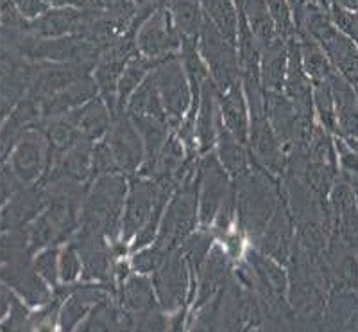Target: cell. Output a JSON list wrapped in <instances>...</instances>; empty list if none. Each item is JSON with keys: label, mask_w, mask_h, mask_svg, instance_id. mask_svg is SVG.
Wrapping results in <instances>:
<instances>
[{"label": "cell", "mask_w": 358, "mask_h": 332, "mask_svg": "<svg viewBox=\"0 0 358 332\" xmlns=\"http://www.w3.org/2000/svg\"><path fill=\"white\" fill-rule=\"evenodd\" d=\"M127 187L129 177L122 172H106L95 177L83 205L81 223L72 239L102 235L111 244L120 241Z\"/></svg>", "instance_id": "cell-1"}, {"label": "cell", "mask_w": 358, "mask_h": 332, "mask_svg": "<svg viewBox=\"0 0 358 332\" xmlns=\"http://www.w3.org/2000/svg\"><path fill=\"white\" fill-rule=\"evenodd\" d=\"M233 181L236 189V225L248 235L249 244L257 247L283 200L280 180L252 164L248 174Z\"/></svg>", "instance_id": "cell-2"}, {"label": "cell", "mask_w": 358, "mask_h": 332, "mask_svg": "<svg viewBox=\"0 0 358 332\" xmlns=\"http://www.w3.org/2000/svg\"><path fill=\"white\" fill-rule=\"evenodd\" d=\"M199 226V194H197V165L179 181L162 218L156 244L172 251Z\"/></svg>", "instance_id": "cell-3"}, {"label": "cell", "mask_w": 358, "mask_h": 332, "mask_svg": "<svg viewBox=\"0 0 358 332\" xmlns=\"http://www.w3.org/2000/svg\"><path fill=\"white\" fill-rule=\"evenodd\" d=\"M197 47L219 92H228L231 86L242 81L236 46H233L208 17H204Z\"/></svg>", "instance_id": "cell-4"}, {"label": "cell", "mask_w": 358, "mask_h": 332, "mask_svg": "<svg viewBox=\"0 0 358 332\" xmlns=\"http://www.w3.org/2000/svg\"><path fill=\"white\" fill-rule=\"evenodd\" d=\"M176 187H178L176 181L156 180V178L140 177V174L129 177V187H127L126 205H124L122 214L120 241L129 244L134 235L142 230V226L151 219L162 196L174 193Z\"/></svg>", "instance_id": "cell-5"}, {"label": "cell", "mask_w": 358, "mask_h": 332, "mask_svg": "<svg viewBox=\"0 0 358 332\" xmlns=\"http://www.w3.org/2000/svg\"><path fill=\"white\" fill-rule=\"evenodd\" d=\"M134 38L140 54L149 60L163 62L181 53V38L165 4L158 6L145 17L134 20Z\"/></svg>", "instance_id": "cell-6"}, {"label": "cell", "mask_w": 358, "mask_h": 332, "mask_svg": "<svg viewBox=\"0 0 358 332\" xmlns=\"http://www.w3.org/2000/svg\"><path fill=\"white\" fill-rule=\"evenodd\" d=\"M155 76L169 124L172 130H178L194 103V90L181 56L163 60L155 69Z\"/></svg>", "instance_id": "cell-7"}, {"label": "cell", "mask_w": 358, "mask_h": 332, "mask_svg": "<svg viewBox=\"0 0 358 332\" xmlns=\"http://www.w3.org/2000/svg\"><path fill=\"white\" fill-rule=\"evenodd\" d=\"M158 304L174 314L192 304V271L181 248H174L165 263L151 275Z\"/></svg>", "instance_id": "cell-8"}, {"label": "cell", "mask_w": 358, "mask_h": 332, "mask_svg": "<svg viewBox=\"0 0 358 332\" xmlns=\"http://www.w3.org/2000/svg\"><path fill=\"white\" fill-rule=\"evenodd\" d=\"M233 185V178L220 164L215 149L199 156L197 162V194H199V226L212 228Z\"/></svg>", "instance_id": "cell-9"}, {"label": "cell", "mask_w": 358, "mask_h": 332, "mask_svg": "<svg viewBox=\"0 0 358 332\" xmlns=\"http://www.w3.org/2000/svg\"><path fill=\"white\" fill-rule=\"evenodd\" d=\"M104 139L113 153L118 171L126 177L136 174L145 158V146H143L142 133L133 117L127 111H120L115 115L113 124Z\"/></svg>", "instance_id": "cell-10"}, {"label": "cell", "mask_w": 358, "mask_h": 332, "mask_svg": "<svg viewBox=\"0 0 358 332\" xmlns=\"http://www.w3.org/2000/svg\"><path fill=\"white\" fill-rule=\"evenodd\" d=\"M25 185L43 181L50 164L49 142L40 130H29L13 146L6 160Z\"/></svg>", "instance_id": "cell-11"}, {"label": "cell", "mask_w": 358, "mask_h": 332, "mask_svg": "<svg viewBox=\"0 0 358 332\" xmlns=\"http://www.w3.org/2000/svg\"><path fill=\"white\" fill-rule=\"evenodd\" d=\"M294 241H296V221H294V216L287 205V201L281 200L280 207L268 221L257 248L283 266H289Z\"/></svg>", "instance_id": "cell-12"}, {"label": "cell", "mask_w": 358, "mask_h": 332, "mask_svg": "<svg viewBox=\"0 0 358 332\" xmlns=\"http://www.w3.org/2000/svg\"><path fill=\"white\" fill-rule=\"evenodd\" d=\"M47 191L45 185H24L17 194H13L2 205V232L25 228L47 209Z\"/></svg>", "instance_id": "cell-13"}, {"label": "cell", "mask_w": 358, "mask_h": 332, "mask_svg": "<svg viewBox=\"0 0 358 332\" xmlns=\"http://www.w3.org/2000/svg\"><path fill=\"white\" fill-rule=\"evenodd\" d=\"M220 108H219V88L212 78H206L201 88L199 108L196 117V140L199 146V155L213 151L220 130Z\"/></svg>", "instance_id": "cell-14"}, {"label": "cell", "mask_w": 358, "mask_h": 332, "mask_svg": "<svg viewBox=\"0 0 358 332\" xmlns=\"http://www.w3.org/2000/svg\"><path fill=\"white\" fill-rule=\"evenodd\" d=\"M72 180L78 184L94 181V142L79 139L72 148L49 169L43 181Z\"/></svg>", "instance_id": "cell-15"}, {"label": "cell", "mask_w": 358, "mask_h": 332, "mask_svg": "<svg viewBox=\"0 0 358 332\" xmlns=\"http://www.w3.org/2000/svg\"><path fill=\"white\" fill-rule=\"evenodd\" d=\"M66 115L78 126L83 139H88L92 142H97V140L104 139L106 133L110 132V127L115 119L110 104L106 103V99L102 97V95H97V97H94L86 104L79 106L78 110L70 111Z\"/></svg>", "instance_id": "cell-16"}, {"label": "cell", "mask_w": 358, "mask_h": 332, "mask_svg": "<svg viewBox=\"0 0 358 332\" xmlns=\"http://www.w3.org/2000/svg\"><path fill=\"white\" fill-rule=\"evenodd\" d=\"M97 95L101 94H99L97 83H95L94 76H83L81 79H78V81H73L70 86H66L65 90L57 92V94L50 95L49 99L41 101L43 117L49 119V117H59V115L70 113V111L78 110L79 106L86 104L88 101L97 97Z\"/></svg>", "instance_id": "cell-17"}, {"label": "cell", "mask_w": 358, "mask_h": 332, "mask_svg": "<svg viewBox=\"0 0 358 332\" xmlns=\"http://www.w3.org/2000/svg\"><path fill=\"white\" fill-rule=\"evenodd\" d=\"M86 9L62 6L50 8L43 17L29 24V31L38 38H62L76 34L85 20Z\"/></svg>", "instance_id": "cell-18"}, {"label": "cell", "mask_w": 358, "mask_h": 332, "mask_svg": "<svg viewBox=\"0 0 358 332\" xmlns=\"http://www.w3.org/2000/svg\"><path fill=\"white\" fill-rule=\"evenodd\" d=\"M220 119L224 127L241 140L248 144L249 140V104L245 97L244 83H236L228 92H219Z\"/></svg>", "instance_id": "cell-19"}, {"label": "cell", "mask_w": 358, "mask_h": 332, "mask_svg": "<svg viewBox=\"0 0 358 332\" xmlns=\"http://www.w3.org/2000/svg\"><path fill=\"white\" fill-rule=\"evenodd\" d=\"M319 46L328 54L330 62L334 63L335 70L342 78L350 81L357 88L358 86V43L351 40L341 29H335L330 36L326 38Z\"/></svg>", "instance_id": "cell-20"}, {"label": "cell", "mask_w": 358, "mask_h": 332, "mask_svg": "<svg viewBox=\"0 0 358 332\" xmlns=\"http://www.w3.org/2000/svg\"><path fill=\"white\" fill-rule=\"evenodd\" d=\"M265 99H267V117L271 120V126L287 151H290L299 113L283 92H265Z\"/></svg>", "instance_id": "cell-21"}, {"label": "cell", "mask_w": 358, "mask_h": 332, "mask_svg": "<svg viewBox=\"0 0 358 332\" xmlns=\"http://www.w3.org/2000/svg\"><path fill=\"white\" fill-rule=\"evenodd\" d=\"M215 153L233 180L244 177L252 169V158L248 144L241 142L228 127H224L222 123H220L219 137H217Z\"/></svg>", "instance_id": "cell-22"}, {"label": "cell", "mask_w": 358, "mask_h": 332, "mask_svg": "<svg viewBox=\"0 0 358 332\" xmlns=\"http://www.w3.org/2000/svg\"><path fill=\"white\" fill-rule=\"evenodd\" d=\"M45 135L47 142H49V151H50V164L49 169L56 164L73 144L83 139L79 133L78 126L73 124L69 115H59V117H49L41 123L38 127ZM49 172V171H47Z\"/></svg>", "instance_id": "cell-23"}, {"label": "cell", "mask_w": 358, "mask_h": 332, "mask_svg": "<svg viewBox=\"0 0 358 332\" xmlns=\"http://www.w3.org/2000/svg\"><path fill=\"white\" fill-rule=\"evenodd\" d=\"M120 304L129 309L133 316L162 307L158 304V296H156L151 275H142V273L131 271V275L120 287Z\"/></svg>", "instance_id": "cell-24"}, {"label": "cell", "mask_w": 358, "mask_h": 332, "mask_svg": "<svg viewBox=\"0 0 358 332\" xmlns=\"http://www.w3.org/2000/svg\"><path fill=\"white\" fill-rule=\"evenodd\" d=\"M242 6H244L245 20H248L249 29H251L260 50L276 46L280 41H285L280 36L276 22L268 11L265 0H242Z\"/></svg>", "instance_id": "cell-25"}, {"label": "cell", "mask_w": 358, "mask_h": 332, "mask_svg": "<svg viewBox=\"0 0 358 332\" xmlns=\"http://www.w3.org/2000/svg\"><path fill=\"white\" fill-rule=\"evenodd\" d=\"M289 67L287 41L260 50V79L265 92H283Z\"/></svg>", "instance_id": "cell-26"}, {"label": "cell", "mask_w": 358, "mask_h": 332, "mask_svg": "<svg viewBox=\"0 0 358 332\" xmlns=\"http://www.w3.org/2000/svg\"><path fill=\"white\" fill-rule=\"evenodd\" d=\"M126 111L131 117H151V119L169 120L167 113H165V106H163L158 83H156L155 70L134 90V94L131 95L126 104Z\"/></svg>", "instance_id": "cell-27"}, {"label": "cell", "mask_w": 358, "mask_h": 332, "mask_svg": "<svg viewBox=\"0 0 358 332\" xmlns=\"http://www.w3.org/2000/svg\"><path fill=\"white\" fill-rule=\"evenodd\" d=\"M162 62H155V60H149L143 54H136L127 62L126 69L122 70V76L118 79L117 86V101H118V113L120 111H126V104L129 101L131 95L134 94V90L149 78L152 70L159 65Z\"/></svg>", "instance_id": "cell-28"}, {"label": "cell", "mask_w": 358, "mask_h": 332, "mask_svg": "<svg viewBox=\"0 0 358 332\" xmlns=\"http://www.w3.org/2000/svg\"><path fill=\"white\" fill-rule=\"evenodd\" d=\"M297 36H299V43H301L303 67H305V72L310 81H312V85L330 81L331 76L337 70H335L334 63L330 62V57L324 53V49L308 34L297 33Z\"/></svg>", "instance_id": "cell-29"}, {"label": "cell", "mask_w": 358, "mask_h": 332, "mask_svg": "<svg viewBox=\"0 0 358 332\" xmlns=\"http://www.w3.org/2000/svg\"><path fill=\"white\" fill-rule=\"evenodd\" d=\"M204 17L219 27L220 33L236 46L238 38V8L235 0H199Z\"/></svg>", "instance_id": "cell-30"}, {"label": "cell", "mask_w": 358, "mask_h": 332, "mask_svg": "<svg viewBox=\"0 0 358 332\" xmlns=\"http://www.w3.org/2000/svg\"><path fill=\"white\" fill-rule=\"evenodd\" d=\"M313 111H315V120L326 132L335 135L337 133V104H335L331 79L313 85Z\"/></svg>", "instance_id": "cell-31"}, {"label": "cell", "mask_w": 358, "mask_h": 332, "mask_svg": "<svg viewBox=\"0 0 358 332\" xmlns=\"http://www.w3.org/2000/svg\"><path fill=\"white\" fill-rule=\"evenodd\" d=\"M83 255L78 244L73 241H66L59 250V280L62 284H78L83 279Z\"/></svg>", "instance_id": "cell-32"}, {"label": "cell", "mask_w": 358, "mask_h": 332, "mask_svg": "<svg viewBox=\"0 0 358 332\" xmlns=\"http://www.w3.org/2000/svg\"><path fill=\"white\" fill-rule=\"evenodd\" d=\"M59 250H62V244H52V247L43 248L33 255V268L52 289L62 284L59 280Z\"/></svg>", "instance_id": "cell-33"}, {"label": "cell", "mask_w": 358, "mask_h": 332, "mask_svg": "<svg viewBox=\"0 0 358 332\" xmlns=\"http://www.w3.org/2000/svg\"><path fill=\"white\" fill-rule=\"evenodd\" d=\"M171 251L163 250L156 242L149 244L140 250L129 251V264L134 273H142V275H152L169 257Z\"/></svg>", "instance_id": "cell-34"}, {"label": "cell", "mask_w": 358, "mask_h": 332, "mask_svg": "<svg viewBox=\"0 0 358 332\" xmlns=\"http://www.w3.org/2000/svg\"><path fill=\"white\" fill-rule=\"evenodd\" d=\"M0 17H2V29H8V31H29V22L22 17V13L18 11L13 0H2Z\"/></svg>", "instance_id": "cell-35"}, {"label": "cell", "mask_w": 358, "mask_h": 332, "mask_svg": "<svg viewBox=\"0 0 358 332\" xmlns=\"http://www.w3.org/2000/svg\"><path fill=\"white\" fill-rule=\"evenodd\" d=\"M24 181L17 177V172L13 171L11 165L8 162H2V178H0V189H2V205H4L6 201L13 196V194H17L18 191L24 187Z\"/></svg>", "instance_id": "cell-36"}, {"label": "cell", "mask_w": 358, "mask_h": 332, "mask_svg": "<svg viewBox=\"0 0 358 332\" xmlns=\"http://www.w3.org/2000/svg\"><path fill=\"white\" fill-rule=\"evenodd\" d=\"M13 2H15L18 11L22 13V17H24L29 24L38 20L40 17H43L45 13L52 8L47 0H13Z\"/></svg>", "instance_id": "cell-37"}, {"label": "cell", "mask_w": 358, "mask_h": 332, "mask_svg": "<svg viewBox=\"0 0 358 332\" xmlns=\"http://www.w3.org/2000/svg\"><path fill=\"white\" fill-rule=\"evenodd\" d=\"M310 2L312 0H289V6L294 15V22H296V29H299V25H301L303 15H305V9Z\"/></svg>", "instance_id": "cell-38"}, {"label": "cell", "mask_w": 358, "mask_h": 332, "mask_svg": "<svg viewBox=\"0 0 358 332\" xmlns=\"http://www.w3.org/2000/svg\"><path fill=\"white\" fill-rule=\"evenodd\" d=\"M331 4H337L350 11H358V0H331Z\"/></svg>", "instance_id": "cell-39"}, {"label": "cell", "mask_w": 358, "mask_h": 332, "mask_svg": "<svg viewBox=\"0 0 358 332\" xmlns=\"http://www.w3.org/2000/svg\"><path fill=\"white\" fill-rule=\"evenodd\" d=\"M313 2H317L319 6H322L326 9H331V0H313Z\"/></svg>", "instance_id": "cell-40"}, {"label": "cell", "mask_w": 358, "mask_h": 332, "mask_svg": "<svg viewBox=\"0 0 358 332\" xmlns=\"http://www.w3.org/2000/svg\"><path fill=\"white\" fill-rule=\"evenodd\" d=\"M357 94H358V86H357Z\"/></svg>", "instance_id": "cell-41"}]
</instances>
